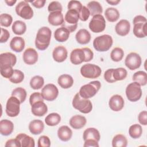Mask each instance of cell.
Listing matches in <instances>:
<instances>
[{
  "instance_id": "11a10c76",
  "label": "cell",
  "mask_w": 147,
  "mask_h": 147,
  "mask_svg": "<svg viewBox=\"0 0 147 147\" xmlns=\"http://www.w3.org/2000/svg\"><path fill=\"white\" fill-rule=\"evenodd\" d=\"M83 49L84 52L85 56H86V60L84 62H88L91 61L94 57V53L88 47L83 48Z\"/></svg>"
},
{
  "instance_id": "d6a6232c",
  "label": "cell",
  "mask_w": 147,
  "mask_h": 147,
  "mask_svg": "<svg viewBox=\"0 0 147 147\" xmlns=\"http://www.w3.org/2000/svg\"><path fill=\"white\" fill-rule=\"evenodd\" d=\"M87 8L90 12V15L92 16L101 14L103 11V8L100 3L95 1L89 2L87 4Z\"/></svg>"
},
{
  "instance_id": "ffe728a7",
  "label": "cell",
  "mask_w": 147,
  "mask_h": 147,
  "mask_svg": "<svg viewBox=\"0 0 147 147\" xmlns=\"http://www.w3.org/2000/svg\"><path fill=\"white\" fill-rule=\"evenodd\" d=\"M87 123V119L85 117L80 115H75L72 116L69 121L70 126L74 129H80L83 127Z\"/></svg>"
},
{
  "instance_id": "7a4b0ae2",
  "label": "cell",
  "mask_w": 147,
  "mask_h": 147,
  "mask_svg": "<svg viewBox=\"0 0 147 147\" xmlns=\"http://www.w3.org/2000/svg\"><path fill=\"white\" fill-rule=\"evenodd\" d=\"M79 20V14L77 11L68 10L65 15L61 27L66 28L70 33L74 32L78 27Z\"/></svg>"
},
{
  "instance_id": "f5cc1de1",
  "label": "cell",
  "mask_w": 147,
  "mask_h": 147,
  "mask_svg": "<svg viewBox=\"0 0 147 147\" xmlns=\"http://www.w3.org/2000/svg\"><path fill=\"white\" fill-rule=\"evenodd\" d=\"M138 120L140 124L146 126L147 125V111L144 110L141 111L138 115Z\"/></svg>"
},
{
  "instance_id": "3957f363",
  "label": "cell",
  "mask_w": 147,
  "mask_h": 147,
  "mask_svg": "<svg viewBox=\"0 0 147 147\" xmlns=\"http://www.w3.org/2000/svg\"><path fill=\"white\" fill-rule=\"evenodd\" d=\"M72 106L83 114H88L92 111V104L90 100L82 98L79 92L76 93L72 100Z\"/></svg>"
},
{
  "instance_id": "9c48e42d",
  "label": "cell",
  "mask_w": 147,
  "mask_h": 147,
  "mask_svg": "<svg viewBox=\"0 0 147 147\" xmlns=\"http://www.w3.org/2000/svg\"><path fill=\"white\" fill-rule=\"evenodd\" d=\"M18 16L25 20H30L33 16V10L29 4L25 1L20 2L15 7Z\"/></svg>"
},
{
  "instance_id": "836d02e7",
  "label": "cell",
  "mask_w": 147,
  "mask_h": 147,
  "mask_svg": "<svg viewBox=\"0 0 147 147\" xmlns=\"http://www.w3.org/2000/svg\"><path fill=\"white\" fill-rule=\"evenodd\" d=\"M11 29L14 34L22 35L24 34L26 30V25L24 22L21 20H17L13 23Z\"/></svg>"
},
{
  "instance_id": "5b68a950",
  "label": "cell",
  "mask_w": 147,
  "mask_h": 147,
  "mask_svg": "<svg viewBox=\"0 0 147 147\" xmlns=\"http://www.w3.org/2000/svg\"><path fill=\"white\" fill-rule=\"evenodd\" d=\"M113 43V40L110 35L103 34L95 38L93 47L98 52H106L110 49Z\"/></svg>"
},
{
  "instance_id": "c3c4849f",
  "label": "cell",
  "mask_w": 147,
  "mask_h": 147,
  "mask_svg": "<svg viewBox=\"0 0 147 147\" xmlns=\"http://www.w3.org/2000/svg\"><path fill=\"white\" fill-rule=\"evenodd\" d=\"M38 147H49L51 146V141L49 138L47 136H41L38 139Z\"/></svg>"
},
{
  "instance_id": "bcb514c9",
  "label": "cell",
  "mask_w": 147,
  "mask_h": 147,
  "mask_svg": "<svg viewBox=\"0 0 147 147\" xmlns=\"http://www.w3.org/2000/svg\"><path fill=\"white\" fill-rule=\"evenodd\" d=\"M62 5L58 1H52L49 3L48 6V10L50 13L54 11H62Z\"/></svg>"
},
{
  "instance_id": "f35d334b",
  "label": "cell",
  "mask_w": 147,
  "mask_h": 147,
  "mask_svg": "<svg viewBox=\"0 0 147 147\" xmlns=\"http://www.w3.org/2000/svg\"><path fill=\"white\" fill-rule=\"evenodd\" d=\"M29 83L31 88L33 90H39L44 86V79L41 76L36 75L30 79Z\"/></svg>"
},
{
  "instance_id": "7402d4cb",
  "label": "cell",
  "mask_w": 147,
  "mask_h": 147,
  "mask_svg": "<svg viewBox=\"0 0 147 147\" xmlns=\"http://www.w3.org/2000/svg\"><path fill=\"white\" fill-rule=\"evenodd\" d=\"M91 34L86 29H80L76 33L75 38L76 41L82 45L88 44L91 40Z\"/></svg>"
},
{
  "instance_id": "603a6c76",
  "label": "cell",
  "mask_w": 147,
  "mask_h": 147,
  "mask_svg": "<svg viewBox=\"0 0 147 147\" xmlns=\"http://www.w3.org/2000/svg\"><path fill=\"white\" fill-rule=\"evenodd\" d=\"M29 130L34 135H38L41 133L44 129L43 122L40 119H34L29 124Z\"/></svg>"
},
{
  "instance_id": "681fc988",
  "label": "cell",
  "mask_w": 147,
  "mask_h": 147,
  "mask_svg": "<svg viewBox=\"0 0 147 147\" xmlns=\"http://www.w3.org/2000/svg\"><path fill=\"white\" fill-rule=\"evenodd\" d=\"M40 101L44 102V98L41 93L36 92L32 93L30 95L29 103L31 106L32 105H33L34 103H36L37 102H40Z\"/></svg>"
},
{
  "instance_id": "91938a15",
  "label": "cell",
  "mask_w": 147,
  "mask_h": 147,
  "mask_svg": "<svg viewBox=\"0 0 147 147\" xmlns=\"http://www.w3.org/2000/svg\"><path fill=\"white\" fill-rule=\"evenodd\" d=\"M146 17H145L144 16H141V15H138V16H136L134 18H133V24H137V23H146Z\"/></svg>"
},
{
  "instance_id": "f907efd6",
  "label": "cell",
  "mask_w": 147,
  "mask_h": 147,
  "mask_svg": "<svg viewBox=\"0 0 147 147\" xmlns=\"http://www.w3.org/2000/svg\"><path fill=\"white\" fill-rule=\"evenodd\" d=\"M79 14V19L82 21H86L88 19L90 16V12L89 10L85 6H83Z\"/></svg>"
},
{
  "instance_id": "b9f144b4",
  "label": "cell",
  "mask_w": 147,
  "mask_h": 147,
  "mask_svg": "<svg viewBox=\"0 0 147 147\" xmlns=\"http://www.w3.org/2000/svg\"><path fill=\"white\" fill-rule=\"evenodd\" d=\"M124 52L123 49L119 47L114 48L111 52V59L115 62L120 61L123 57Z\"/></svg>"
},
{
  "instance_id": "2e32d148",
  "label": "cell",
  "mask_w": 147,
  "mask_h": 147,
  "mask_svg": "<svg viewBox=\"0 0 147 147\" xmlns=\"http://www.w3.org/2000/svg\"><path fill=\"white\" fill-rule=\"evenodd\" d=\"M86 60V56L83 48L73 49L70 53V61L74 65H78Z\"/></svg>"
},
{
  "instance_id": "30bf717a",
  "label": "cell",
  "mask_w": 147,
  "mask_h": 147,
  "mask_svg": "<svg viewBox=\"0 0 147 147\" xmlns=\"http://www.w3.org/2000/svg\"><path fill=\"white\" fill-rule=\"evenodd\" d=\"M88 27L94 33H100L106 28V21L102 14L94 16L89 22Z\"/></svg>"
},
{
  "instance_id": "9f6ffc18",
  "label": "cell",
  "mask_w": 147,
  "mask_h": 147,
  "mask_svg": "<svg viewBox=\"0 0 147 147\" xmlns=\"http://www.w3.org/2000/svg\"><path fill=\"white\" fill-rule=\"evenodd\" d=\"M6 147L9 146H13V147H20L21 144L19 141L16 138L14 139H10L6 142L5 145Z\"/></svg>"
},
{
  "instance_id": "d4e9b609",
  "label": "cell",
  "mask_w": 147,
  "mask_h": 147,
  "mask_svg": "<svg viewBox=\"0 0 147 147\" xmlns=\"http://www.w3.org/2000/svg\"><path fill=\"white\" fill-rule=\"evenodd\" d=\"M48 21L53 26L61 25L64 22L63 14L61 11L51 12L48 17Z\"/></svg>"
},
{
  "instance_id": "8992f818",
  "label": "cell",
  "mask_w": 147,
  "mask_h": 147,
  "mask_svg": "<svg viewBox=\"0 0 147 147\" xmlns=\"http://www.w3.org/2000/svg\"><path fill=\"white\" fill-rule=\"evenodd\" d=\"M80 71L81 75L84 78L88 79L97 78L100 75L102 72L99 66L91 63L84 64L81 67Z\"/></svg>"
},
{
  "instance_id": "ee69618b",
  "label": "cell",
  "mask_w": 147,
  "mask_h": 147,
  "mask_svg": "<svg viewBox=\"0 0 147 147\" xmlns=\"http://www.w3.org/2000/svg\"><path fill=\"white\" fill-rule=\"evenodd\" d=\"M13 22V18L11 15L7 13H3L0 15V24L2 26L9 27Z\"/></svg>"
},
{
  "instance_id": "8fae6325",
  "label": "cell",
  "mask_w": 147,
  "mask_h": 147,
  "mask_svg": "<svg viewBox=\"0 0 147 147\" xmlns=\"http://www.w3.org/2000/svg\"><path fill=\"white\" fill-rule=\"evenodd\" d=\"M41 94L44 99L47 101H53L57 98L59 95V90L55 84L49 83L42 87Z\"/></svg>"
},
{
  "instance_id": "60d3db41",
  "label": "cell",
  "mask_w": 147,
  "mask_h": 147,
  "mask_svg": "<svg viewBox=\"0 0 147 147\" xmlns=\"http://www.w3.org/2000/svg\"><path fill=\"white\" fill-rule=\"evenodd\" d=\"M127 75V72L126 69L122 67L114 69L113 72V76L115 81L122 80L125 79Z\"/></svg>"
},
{
  "instance_id": "7c38bea8",
  "label": "cell",
  "mask_w": 147,
  "mask_h": 147,
  "mask_svg": "<svg viewBox=\"0 0 147 147\" xmlns=\"http://www.w3.org/2000/svg\"><path fill=\"white\" fill-rule=\"evenodd\" d=\"M142 63L141 56L136 52L129 53L125 60V65L130 70H135L138 68Z\"/></svg>"
},
{
  "instance_id": "277c9868",
  "label": "cell",
  "mask_w": 147,
  "mask_h": 147,
  "mask_svg": "<svg viewBox=\"0 0 147 147\" xmlns=\"http://www.w3.org/2000/svg\"><path fill=\"white\" fill-rule=\"evenodd\" d=\"M100 87L101 83L99 81H92L82 86L79 90V94L82 98L89 99L95 96Z\"/></svg>"
},
{
  "instance_id": "4dcf8cb0",
  "label": "cell",
  "mask_w": 147,
  "mask_h": 147,
  "mask_svg": "<svg viewBox=\"0 0 147 147\" xmlns=\"http://www.w3.org/2000/svg\"><path fill=\"white\" fill-rule=\"evenodd\" d=\"M133 32L138 38H144L147 35L146 23H137L134 24Z\"/></svg>"
},
{
  "instance_id": "ab89813d",
  "label": "cell",
  "mask_w": 147,
  "mask_h": 147,
  "mask_svg": "<svg viewBox=\"0 0 147 147\" xmlns=\"http://www.w3.org/2000/svg\"><path fill=\"white\" fill-rule=\"evenodd\" d=\"M26 90L22 87H17L14 89L11 92V96L17 98L22 103L24 102L26 98Z\"/></svg>"
},
{
  "instance_id": "e575fe53",
  "label": "cell",
  "mask_w": 147,
  "mask_h": 147,
  "mask_svg": "<svg viewBox=\"0 0 147 147\" xmlns=\"http://www.w3.org/2000/svg\"><path fill=\"white\" fill-rule=\"evenodd\" d=\"M133 82L137 83L140 86H145L147 83V75L143 71H138L135 72L132 78Z\"/></svg>"
},
{
  "instance_id": "8d00e7d4",
  "label": "cell",
  "mask_w": 147,
  "mask_h": 147,
  "mask_svg": "<svg viewBox=\"0 0 147 147\" xmlns=\"http://www.w3.org/2000/svg\"><path fill=\"white\" fill-rule=\"evenodd\" d=\"M127 145V140L126 137L122 134L115 135L112 140L113 147H126Z\"/></svg>"
},
{
  "instance_id": "7bdbcfd3",
  "label": "cell",
  "mask_w": 147,
  "mask_h": 147,
  "mask_svg": "<svg viewBox=\"0 0 147 147\" xmlns=\"http://www.w3.org/2000/svg\"><path fill=\"white\" fill-rule=\"evenodd\" d=\"M24 79V74L20 70L14 69V72L12 76L9 79L10 82L14 84L21 83Z\"/></svg>"
},
{
  "instance_id": "6125c7cd",
  "label": "cell",
  "mask_w": 147,
  "mask_h": 147,
  "mask_svg": "<svg viewBox=\"0 0 147 147\" xmlns=\"http://www.w3.org/2000/svg\"><path fill=\"white\" fill-rule=\"evenodd\" d=\"M17 1L16 0H9V1H5V2L7 4V5L9 6H13L16 3Z\"/></svg>"
},
{
  "instance_id": "e0dca14e",
  "label": "cell",
  "mask_w": 147,
  "mask_h": 147,
  "mask_svg": "<svg viewBox=\"0 0 147 147\" xmlns=\"http://www.w3.org/2000/svg\"><path fill=\"white\" fill-rule=\"evenodd\" d=\"M68 56V52L65 47L62 45L57 46L52 52V57L54 60L58 63L64 61Z\"/></svg>"
},
{
  "instance_id": "484cf974",
  "label": "cell",
  "mask_w": 147,
  "mask_h": 147,
  "mask_svg": "<svg viewBox=\"0 0 147 147\" xmlns=\"http://www.w3.org/2000/svg\"><path fill=\"white\" fill-rule=\"evenodd\" d=\"M57 136L62 141H68L72 136V131L68 126H61L57 130Z\"/></svg>"
},
{
  "instance_id": "ba28073f",
  "label": "cell",
  "mask_w": 147,
  "mask_h": 147,
  "mask_svg": "<svg viewBox=\"0 0 147 147\" xmlns=\"http://www.w3.org/2000/svg\"><path fill=\"white\" fill-rule=\"evenodd\" d=\"M20 101L14 96H10L7 100L5 112L10 117H17L20 111Z\"/></svg>"
},
{
  "instance_id": "5bb4252c",
  "label": "cell",
  "mask_w": 147,
  "mask_h": 147,
  "mask_svg": "<svg viewBox=\"0 0 147 147\" xmlns=\"http://www.w3.org/2000/svg\"><path fill=\"white\" fill-rule=\"evenodd\" d=\"M125 102L122 96L118 94L113 95L109 99V107L114 111H121L124 107Z\"/></svg>"
},
{
  "instance_id": "f1b7e54d",
  "label": "cell",
  "mask_w": 147,
  "mask_h": 147,
  "mask_svg": "<svg viewBox=\"0 0 147 147\" xmlns=\"http://www.w3.org/2000/svg\"><path fill=\"white\" fill-rule=\"evenodd\" d=\"M83 138L84 141L91 139L99 142L100 138V136L99 131L96 129L94 127H88L84 131Z\"/></svg>"
},
{
  "instance_id": "4316f807",
  "label": "cell",
  "mask_w": 147,
  "mask_h": 147,
  "mask_svg": "<svg viewBox=\"0 0 147 147\" xmlns=\"http://www.w3.org/2000/svg\"><path fill=\"white\" fill-rule=\"evenodd\" d=\"M16 138L19 141L22 147H34L35 146L34 140L25 133H20Z\"/></svg>"
},
{
  "instance_id": "680465c9",
  "label": "cell",
  "mask_w": 147,
  "mask_h": 147,
  "mask_svg": "<svg viewBox=\"0 0 147 147\" xmlns=\"http://www.w3.org/2000/svg\"><path fill=\"white\" fill-rule=\"evenodd\" d=\"M83 146L84 147H98L99 146V144H98V142L94 140H91V139H89V140H87L86 141H84V144L83 145Z\"/></svg>"
},
{
  "instance_id": "6da1fadb",
  "label": "cell",
  "mask_w": 147,
  "mask_h": 147,
  "mask_svg": "<svg viewBox=\"0 0 147 147\" xmlns=\"http://www.w3.org/2000/svg\"><path fill=\"white\" fill-rule=\"evenodd\" d=\"M51 30L47 26L40 28L37 33L35 39V46L40 50H45L49 45L51 38Z\"/></svg>"
},
{
  "instance_id": "1f68e13d",
  "label": "cell",
  "mask_w": 147,
  "mask_h": 147,
  "mask_svg": "<svg viewBox=\"0 0 147 147\" xmlns=\"http://www.w3.org/2000/svg\"><path fill=\"white\" fill-rule=\"evenodd\" d=\"M105 16L107 20L109 22L117 21L120 16L119 11L114 7H108L105 11Z\"/></svg>"
},
{
  "instance_id": "94428289",
  "label": "cell",
  "mask_w": 147,
  "mask_h": 147,
  "mask_svg": "<svg viewBox=\"0 0 147 147\" xmlns=\"http://www.w3.org/2000/svg\"><path fill=\"white\" fill-rule=\"evenodd\" d=\"M120 0H107L106 2H107L109 4L111 5H117L120 2Z\"/></svg>"
},
{
  "instance_id": "74e56055",
  "label": "cell",
  "mask_w": 147,
  "mask_h": 147,
  "mask_svg": "<svg viewBox=\"0 0 147 147\" xmlns=\"http://www.w3.org/2000/svg\"><path fill=\"white\" fill-rule=\"evenodd\" d=\"M129 134L133 139L140 138L142 134V128L141 126L137 123L131 125L129 129Z\"/></svg>"
},
{
  "instance_id": "6f0895ef",
  "label": "cell",
  "mask_w": 147,
  "mask_h": 147,
  "mask_svg": "<svg viewBox=\"0 0 147 147\" xmlns=\"http://www.w3.org/2000/svg\"><path fill=\"white\" fill-rule=\"evenodd\" d=\"M26 2H30L33 6H34L36 8L40 9L44 6L45 3L46 2L45 0H37V1H28L25 0Z\"/></svg>"
},
{
  "instance_id": "4fadbf2b",
  "label": "cell",
  "mask_w": 147,
  "mask_h": 147,
  "mask_svg": "<svg viewBox=\"0 0 147 147\" xmlns=\"http://www.w3.org/2000/svg\"><path fill=\"white\" fill-rule=\"evenodd\" d=\"M38 53L33 48H28L23 53L22 59L25 63L28 65H33L38 60Z\"/></svg>"
},
{
  "instance_id": "f546056e",
  "label": "cell",
  "mask_w": 147,
  "mask_h": 147,
  "mask_svg": "<svg viewBox=\"0 0 147 147\" xmlns=\"http://www.w3.org/2000/svg\"><path fill=\"white\" fill-rule=\"evenodd\" d=\"M70 32L65 28L60 27L57 28L54 32L55 40L60 42L66 41L69 37Z\"/></svg>"
},
{
  "instance_id": "d590c367",
  "label": "cell",
  "mask_w": 147,
  "mask_h": 147,
  "mask_svg": "<svg viewBox=\"0 0 147 147\" xmlns=\"http://www.w3.org/2000/svg\"><path fill=\"white\" fill-rule=\"evenodd\" d=\"M61 121V117L57 113L49 114L45 118V123L49 126H54L58 125Z\"/></svg>"
},
{
  "instance_id": "7dc6e473",
  "label": "cell",
  "mask_w": 147,
  "mask_h": 147,
  "mask_svg": "<svg viewBox=\"0 0 147 147\" xmlns=\"http://www.w3.org/2000/svg\"><path fill=\"white\" fill-rule=\"evenodd\" d=\"M83 6L80 1H70L68 3V10H74L77 11L79 13H80Z\"/></svg>"
},
{
  "instance_id": "44dd1931",
  "label": "cell",
  "mask_w": 147,
  "mask_h": 147,
  "mask_svg": "<svg viewBox=\"0 0 147 147\" xmlns=\"http://www.w3.org/2000/svg\"><path fill=\"white\" fill-rule=\"evenodd\" d=\"M25 46L24 39L21 37H14L10 42V48L16 52H22Z\"/></svg>"
},
{
  "instance_id": "ac0fdd59",
  "label": "cell",
  "mask_w": 147,
  "mask_h": 147,
  "mask_svg": "<svg viewBox=\"0 0 147 147\" xmlns=\"http://www.w3.org/2000/svg\"><path fill=\"white\" fill-rule=\"evenodd\" d=\"M115 32L121 36H126L130 30V24L127 20H120L115 25Z\"/></svg>"
},
{
  "instance_id": "f6af8a7d",
  "label": "cell",
  "mask_w": 147,
  "mask_h": 147,
  "mask_svg": "<svg viewBox=\"0 0 147 147\" xmlns=\"http://www.w3.org/2000/svg\"><path fill=\"white\" fill-rule=\"evenodd\" d=\"M1 75L5 78L10 79L14 72V69L13 67L7 66V67H0Z\"/></svg>"
},
{
  "instance_id": "d6986e66",
  "label": "cell",
  "mask_w": 147,
  "mask_h": 147,
  "mask_svg": "<svg viewBox=\"0 0 147 147\" xmlns=\"http://www.w3.org/2000/svg\"><path fill=\"white\" fill-rule=\"evenodd\" d=\"M31 111L35 116L42 117L48 112V107L44 102H37L31 106Z\"/></svg>"
},
{
  "instance_id": "83f0119b",
  "label": "cell",
  "mask_w": 147,
  "mask_h": 147,
  "mask_svg": "<svg viewBox=\"0 0 147 147\" xmlns=\"http://www.w3.org/2000/svg\"><path fill=\"white\" fill-rule=\"evenodd\" d=\"M57 83L62 88L67 89L72 86L74 84V79L68 74H63L58 78Z\"/></svg>"
},
{
  "instance_id": "9a60e30c",
  "label": "cell",
  "mask_w": 147,
  "mask_h": 147,
  "mask_svg": "<svg viewBox=\"0 0 147 147\" xmlns=\"http://www.w3.org/2000/svg\"><path fill=\"white\" fill-rule=\"evenodd\" d=\"M17 62L16 55L11 52H5L0 55V67L15 65Z\"/></svg>"
},
{
  "instance_id": "52a82bcc",
  "label": "cell",
  "mask_w": 147,
  "mask_h": 147,
  "mask_svg": "<svg viewBox=\"0 0 147 147\" xmlns=\"http://www.w3.org/2000/svg\"><path fill=\"white\" fill-rule=\"evenodd\" d=\"M125 92L127 99L130 102L138 101L141 98L142 94L141 86L134 82L127 86Z\"/></svg>"
},
{
  "instance_id": "cb8c5ba5",
  "label": "cell",
  "mask_w": 147,
  "mask_h": 147,
  "mask_svg": "<svg viewBox=\"0 0 147 147\" xmlns=\"http://www.w3.org/2000/svg\"><path fill=\"white\" fill-rule=\"evenodd\" d=\"M13 130L14 124L11 121L2 119L0 121V133L2 136H9L12 133Z\"/></svg>"
},
{
  "instance_id": "816d5d0a",
  "label": "cell",
  "mask_w": 147,
  "mask_h": 147,
  "mask_svg": "<svg viewBox=\"0 0 147 147\" xmlns=\"http://www.w3.org/2000/svg\"><path fill=\"white\" fill-rule=\"evenodd\" d=\"M113 70L114 68H110L107 69L104 73V79L108 83H112L116 82L113 76Z\"/></svg>"
},
{
  "instance_id": "db71d44e",
  "label": "cell",
  "mask_w": 147,
  "mask_h": 147,
  "mask_svg": "<svg viewBox=\"0 0 147 147\" xmlns=\"http://www.w3.org/2000/svg\"><path fill=\"white\" fill-rule=\"evenodd\" d=\"M1 38H0V42L1 43H3V42H6L9 37H10V33L9 32L4 28H1Z\"/></svg>"
}]
</instances>
